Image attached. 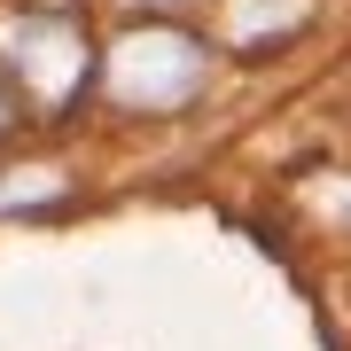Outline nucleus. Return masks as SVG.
<instances>
[{"mask_svg": "<svg viewBox=\"0 0 351 351\" xmlns=\"http://www.w3.org/2000/svg\"><path fill=\"white\" fill-rule=\"evenodd\" d=\"M101 86H110L125 110H180L203 86V47L188 32L156 24V32H125L101 63Z\"/></svg>", "mask_w": 351, "mask_h": 351, "instance_id": "f257e3e1", "label": "nucleus"}, {"mask_svg": "<svg viewBox=\"0 0 351 351\" xmlns=\"http://www.w3.org/2000/svg\"><path fill=\"white\" fill-rule=\"evenodd\" d=\"M8 55H16V78L39 94V101H71L78 78H86V39H78L63 16H24L8 32Z\"/></svg>", "mask_w": 351, "mask_h": 351, "instance_id": "f03ea898", "label": "nucleus"}, {"mask_svg": "<svg viewBox=\"0 0 351 351\" xmlns=\"http://www.w3.org/2000/svg\"><path fill=\"white\" fill-rule=\"evenodd\" d=\"M289 24H304V0H234V8H226V32H234L242 47H258L265 32H289Z\"/></svg>", "mask_w": 351, "mask_h": 351, "instance_id": "7ed1b4c3", "label": "nucleus"}, {"mask_svg": "<svg viewBox=\"0 0 351 351\" xmlns=\"http://www.w3.org/2000/svg\"><path fill=\"white\" fill-rule=\"evenodd\" d=\"M0 125H8V101H0Z\"/></svg>", "mask_w": 351, "mask_h": 351, "instance_id": "20e7f679", "label": "nucleus"}]
</instances>
